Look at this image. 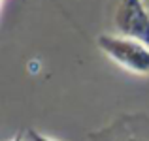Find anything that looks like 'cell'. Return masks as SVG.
<instances>
[{
    "instance_id": "5",
    "label": "cell",
    "mask_w": 149,
    "mask_h": 141,
    "mask_svg": "<svg viewBox=\"0 0 149 141\" xmlns=\"http://www.w3.org/2000/svg\"><path fill=\"white\" fill-rule=\"evenodd\" d=\"M2 2H6V0H2Z\"/></svg>"
},
{
    "instance_id": "1",
    "label": "cell",
    "mask_w": 149,
    "mask_h": 141,
    "mask_svg": "<svg viewBox=\"0 0 149 141\" xmlns=\"http://www.w3.org/2000/svg\"><path fill=\"white\" fill-rule=\"evenodd\" d=\"M98 49L117 66L136 73L149 75V45L119 34H102L96 40Z\"/></svg>"
},
{
    "instance_id": "3",
    "label": "cell",
    "mask_w": 149,
    "mask_h": 141,
    "mask_svg": "<svg viewBox=\"0 0 149 141\" xmlns=\"http://www.w3.org/2000/svg\"><path fill=\"white\" fill-rule=\"evenodd\" d=\"M29 138H30V141H57V139L49 138V135L40 134V132H36V130H29Z\"/></svg>"
},
{
    "instance_id": "4",
    "label": "cell",
    "mask_w": 149,
    "mask_h": 141,
    "mask_svg": "<svg viewBox=\"0 0 149 141\" xmlns=\"http://www.w3.org/2000/svg\"><path fill=\"white\" fill-rule=\"evenodd\" d=\"M8 141H23V138H21V134H17V135H13L11 139H8Z\"/></svg>"
},
{
    "instance_id": "2",
    "label": "cell",
    "mask_w": 149,
    "mask_h": 141,
    "mask_svg": "<svg viewBox=\"0 0 149 141\" xmlns=\"http://www.w3.org/2000/svg\"><path fill=\"white\" fill-rule=\"evenodd\" d=\"M111 4L115 32L149 45V10L146 0H111Z\"/></svg>"
}]
</instances>
